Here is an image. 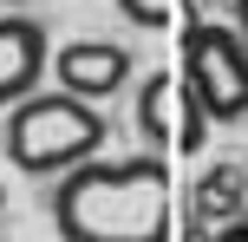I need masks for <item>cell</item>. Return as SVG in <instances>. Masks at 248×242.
<instances>
[{
  "label": "cell",
  "mask_w": 248,
  "mask_h": 242,
  "mask_svg": "<svg viewBox=\"0 0 248 242\" xmlns=\"http://www.w3.org/2000/svg\"><path fill=\"white\" fill-rule=\"evenodd\" d=\"M196 7H229V0H196Z\"/></svg>",
  "instance_id": "7c38bea8"
},
{
  "label": "cell",
  "mask_w": 248,
  "mask_h": 242,
  "mask_svg": "<svg viewBox=\"0 0 248 242\" xmlns=\"http://www.w3.org/2000/svg\"><path fill=\"white\" fill-rule=\"evenodd\" d=\"M242 190H248V177L235 164H216L209 177L196 183V216H209V223H235L242 216Z\"/></svg>",
  "instance_id": "52a82bcc"
},
{
  "label": "cell",
  "mask_w": 248,
  "mask_h": 242,
  "mask_svg": "<svg viewBox=\"0 0 248 242\" xmlns=\"http://www.w3.org/2000/svg\"><path fill=\"white\" fill-rule=\"evenodd\" d=\"M59 242H170L163 157H92L46 196Z\"/></svg>",
  "instance_id": "6da1fadb"
},
{
  "label": "cell",
  "mask_w": 248,
  "mask_h": 242,
  "mask_svg": "<svg viewBox=\"0 0 248 242\" xmlns=\"http://www.w3.org/2000/svg\"><path fill=\"white\" fill-rule=\"evenodd\" d=\"M111 7L131 26H163V20H170V0H111Z\"/></svg>",
  "instance_id": "ba28073f"
},
{
  "label": "cell",
  "mask_w": 248,
  "mask_h": 242,
  "mask_svg": "<svg viewBox=\"0 0 248 242\" xmlns=\"http://www.w3.org/2000/svg\"><path fill=\"white\" fill-rule=\"evenodd\" d=\"M0 151H7L13 170L59 183L65 170L105 157V112L85 105V98H72V92H59V85H52V92H33V98H20L7 112Z\"/></svg>",
  "instance_id": "7a4b0ae2"
},
{
  "label": "cell",
  "mask_w": 248,
  "mask_h": 242,
  "mask_svg": "<svg viewBox=\"0 0 248 242\" xmlns=\"http://www.w3.org/2000/svg\"><path fill=\"white\" fill-rule=\"evenodd\" d=\"M0 7H46V0H0Z\"/></svg>",
  "instance_id": "8fae6325"
},
{
  "label": "cell",
  "mask_w": 248,
  "mask_h": 242,
  "mask_svg": "<svg viewBox=\"0 0 248 242\" xmlns=\"http://www.w3.org/2000/svg\"><path fill=\"white\" fill-rule=\"evenodd\" d=\"M137 131L157 144V157H163V151H202L209 118L196 112L183 72H150V79H144V92H137Z\"/></svg>",
  "instance_id": "277c9868"
},
{
  "label": "cell",
  "mask_w": 248,
  "mask_h": 242,
  "mask_svg": "<svg viewBox=\"0 0 248 242\" xmlns=\"http://www.w3.org/2000/svg\"><path fill=\"white\" fill-rule=\"evenodd\" d=\"M183 85L209 125L248 118V39L235 33V20H196L183 33Z\"/></svg>",
  "instance_id": "3957f363"
},
{
  "label": "cell",
  "mask_w": 248,
  "mask_h": 242,
  "mask_svg": "<svg viewBox=\"0 0 248 242\" xmlns=\"http://www.w3.org/2000/svg\"><path fill=\"white\" fill-rule=\"evenodd\" d=\"M229 7H235V33L248 39V0H229Z\"/></svg>",
  "instance_id": "30bf717a"
},
{
  "label": "cell",
  "mask_w": 248,
  "mask_h": 242,
  "mask_svg": "<svg viewBox=\"0 0 248 242\" xmlns=\"http://www.w3.org/2000/svg\"><path fill=\"white\" fill-rule=\"evenodd\" d=\"M52 72V39L26 13H0V112H13L20 98H33L39 79Z\"/></svg>",
  "instance_id": "8992f818"
},
{
  "label": "cell",
  "mask_w": 248,
  "mask_h": 242,
  "mask_svg": "<svg viewBox=\"0 0 248 242\" xmlns=\"http://www.w3.org/2000/svg\"><path fill=\"white\" fill-rule=\"evenodd\" d=\"M0 242H7V236H0Z\"/></svg>",
  "instance_id": "5bb4252c"
},
{
  "label": "cell",
  "mask_w": 248,
  "mask_h": 242,
  "mask_svg": "<svg viewBox=\"0 0 248 242\" xmlns=\"http://www.w3.org/2000/svg\"><path fill=\"white\" fill-rule=\"evenodd\" d=\"M0 210H7V183H0Z\"/></svg>",
  "instance_id": "4fadbf2b"
},
{
  "label": "cell",
  "mask_w": 248,
  "mask_h": 242,
  "mask_svg": "<svg viewBox=\"0 0 248 242\" xmlns=\"http://www.w3.org/2000/svg\"><path fill=\"white\" fill-rule=\"evenodd\" d=\"M131 72H137V59L118 39H72V46L52 52V85L72 92V98H85V105L118 98V92L131 85Z\"/></svg>",
  "instance_id": "5b68a950"
},
{
  "label": "cell",
  "mask_w": 248,
  "mask_h": 242,
  "mask_svg": "<svg viewBox=\"0 0 248 242\" xmlns=\"http://www.w3.org/2000/svg\"><path fill=\"white\" fill-rule=\"evenodd\" d=\"M209 242H248V216H235V223H222Z\"/></svg>",
  "instance_id": "9c48e42d"
}]
</instances>
